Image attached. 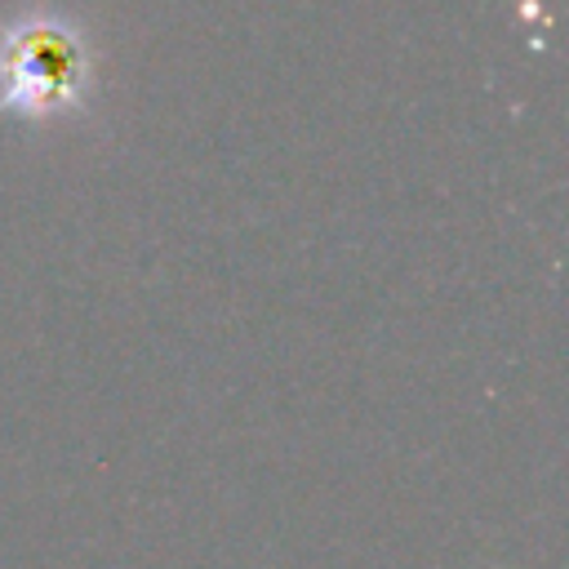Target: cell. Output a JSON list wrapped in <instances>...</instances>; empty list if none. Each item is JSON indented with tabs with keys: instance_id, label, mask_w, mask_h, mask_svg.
<instances>
[{
	"instance_id": "1",
	"label": "cell",
	"mask_w": 569,
	"mask_h": 569,
	"mask_svg": "<svg viewBox=\"0 0 569 569\" xmlns=\"http://www.w3.org/2000/svg\"><path fill=\"white\" fill-rule=\"evenodd\" d=\"M89 84V40L67 13L40 9L0 31V116L22 124L80 116Z\"/></svg>"
}]
</instances>
